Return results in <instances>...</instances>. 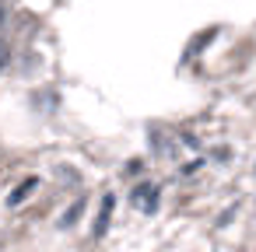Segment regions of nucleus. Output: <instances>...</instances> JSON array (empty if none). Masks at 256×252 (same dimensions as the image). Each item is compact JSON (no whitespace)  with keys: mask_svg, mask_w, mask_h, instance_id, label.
<instances>
[{"mask_svg":"<svg viewBox=\"0 0 256 252\" xmlns=\"http://www.w3.org/2000/svg\"><path fill=\"white\" fill-rule=\"evenodd\" d=\"M8 60H11V56H8V46H4V42H0V70H4V67H8Z\"/></svg>","mask_w":256,"mask_h":252,"instance_id":"f257e3e1","label":"nucleus"}]
</instances>
